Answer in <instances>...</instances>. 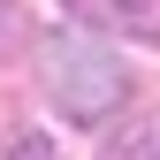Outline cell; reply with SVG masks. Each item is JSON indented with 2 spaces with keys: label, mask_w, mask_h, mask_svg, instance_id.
<instances>
[{
  "label": "cell",
  "mask_w": 160,
  "mask_h": 160,
  "mask_svg": "<svg viewBox=\"0 0 160 160\" xmlns=\"http://www.w3.org/2000/svg\"><path fill=\"white\" fill-rule=\"evenodd\" d=\"M99 160H160V114L130 122L122 137H107V145H99Z\"/></svg>",
  "instance_id": "3"
},
{
  "label": "cell",
  "mask_w": 160,
  "mask_h": 160,
  "mask_svg": "<svg viewBox=\"0 0 160 160\" xmlns=\"http://www.w3.org/2000/svg\"><path fill=\"white\" fill-rule=\"evenodd\" d=\"M8 160H61V152H53L38 130H15V137H8Z\"/></svg>",
  "instance_id": "4"
},
{
  "label": "cell",
  "mask_w": 160,
  "mask_h": 160,
  "mask_svg": "<svg viewBox=\"0 0 160 160\" xmlns=\"http://www.w3.org/2000/svg\"><path fill=\"white\" fill-rule=\"evenodd\" d=\"M38 84H46V99L76 130H92V122H107V114L130 99V69L114 61L107 46L76 38V31H46L38 38Z\"/></svg>",
  "instance_id": "1"
},
{
  "label": "cell",
  "mask_w": 160,
  "mask_h": 160,
  "mask_svg": "<svg viewBox=\"0 0 160 160\" xmlns=\"http://www.w3.org/2000/svg\"><path fill=\"white\" fill-rule=\"evenodd\" d=\"M76 23L92 31H114V38H137V46H160V0H61Z\"/></svg>",
  "instance_id": "2"
}]
</instances>
